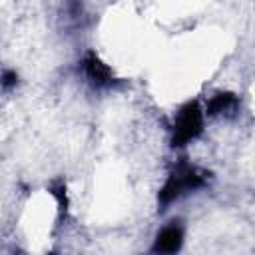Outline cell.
Instances as JSON below:
<instances>
[{"label": "cell", "instance_id": "cell-1", "mask_svg": "<svg viewBox=\"0 0 255 255\" xmlns=\"http://www.w3.org/2000/svg\"><path fill=\"white\" fill-rule=\"evenodd\" d=\"M203 183H205V173H201L197 167L181 161L169 173L167 181L163 183V187L157 195V201H159V205H169L171 201H175L183 193L193 191V189L201 187Z\"/></svg>", "mask_w": 255, "mask_h": 255}, {"label": "cell", "instance_id": "cell-4", "mask_svg": "<svg viewBox=\"0 0 255 255\" xmlns=\"http://www.w3.org/2000/svg\"><path fill=\"white\" fill-rule=\"evenodd\" d=\"M84 72H86V76H88V80H90V84L94 88H108V86L114 84L112 70L94 52H90L86 56V60H84Z\"/></svg>", "mask_w": 255, "mask_h": 255}, {"label": "cell", "instance_id": "cell-5", "mask_svg": "<svg viewBox=\"0 0 255 255\" xmlns=\"http://www.w3.org/2000/svg\"><path fill=\"white\" fill-rule=\"evenodd\" d=\"M237 108V98L231 92H219L215 94L209 104H207V114L209 116H223V114H233Z\"/></svg>", "mask_w": 255, "mask_h": 255}, {"label": "cell", "instance_id": "cell-2", "mask_svg": "<svg viewBox=\"0 0 255 255\" xmlns=\"http://www.w3.org/2000/svg\"><path fill=\"white\" fill-rule=\"evenodd\" d=\"M203 129V112L197 102H187L175 118L173 124V145H185L191 139H195Z\"/></svg>", "mask_w": 255, "mask_h": 255}, {"label": "cell", "instance_id": "cell-3", "mask_svg": "<svg viewBox=\"0 0 255 255\" xmlns=\"http://www.w3.org/2000/svg\"><path fill=\"white\" fill-rule=\"evenodd\" d=\"M181 243H183V227L177 221H171L157 233L151 251L153 253H175L181 249Z\"/></svg>", "mask_w": 255, "mask_h": 255}, {"label": "cell", "instance_id": "cell-7", "mask_svg": "<svg viewBox=\"0 0 255 255\" xmlns=\"http://www.w3.org/2000/svg\"><path fill=\"white\" fill-rule=\"evenodd\" d=\"M52 193L60 199V205H62V209H66V185H64V181H58L54 187H52Z\"/></svg>", "mask_w": 255, "mask_h": 255}, {"label": "cell", "instance_id": "cell-6", "mask_svg": "<svg viewBox=\"0 0 255 255\" xmlns=\"http://www.w3.org/2000/svg\"><path fill=\"white\" fill-rule=\"evenodd\" d=\"M16 84H18V74H16V72L8 70V72L2 74V78H0V86H2V88L10 90V88H14Z\"/></svg>", "mask_w": 255, "mask_h": 255}]
</instances>
